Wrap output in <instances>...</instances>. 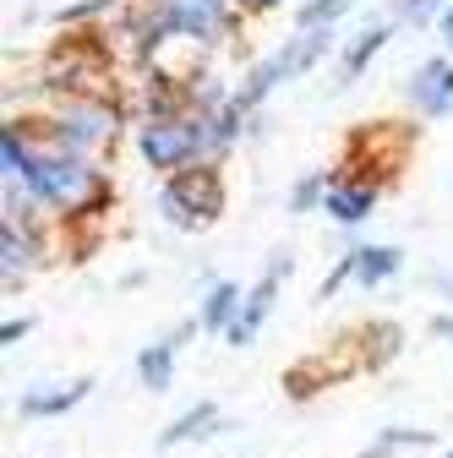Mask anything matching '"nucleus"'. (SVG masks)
<instances>
[{
	"label": "nucleus",
	"instance_id": "f257e3e1",
	"mask_svg": "<svg viewBox=\"0 0 453 458\" xmlns=\"http://www.w3.org/2000/svg\"><path fill=\"white\" fill-rule=\"evenodd\" d=\"M328 44H333V28H306L290 49H278L273 61H262L252 77H246V88H241V98H235V109H252L257 98H268L278 82H290V77H301L306 66H317L322 55H328Z\"/></svg>",
	"mask_w": 453,
	"mask_h": 458
},
{
	"label": "nucleus",
	"instance_id": "f03ea898",
	"mask_svg": "<svg viewBox=\"0 0 453 458\" xmlns=\"http://www.w3.org/2000/svg\"><path fill=\"white\" fill-rule=\"evenodd\" d=\"M158 208H164V218H169V224H181V229L208 224V218H218V213H224V181L213 175V169H181V175L164 186Z\"/></svg>",
	"mask_w": 453,
	"mask_h": 458
},
{
	"label": "nucleus",
	"instance_id": "7ed1b4c3",
	"mask_svg": "<svg viewBox=\"0 0 453 458\" xmlns=\"http://www.w3.org/2000/svg\"><path fill=\"white\" fill-rule=\"evenodd\" d=\"M208 142L202 121H153L142 131V153L153 169H181L186 158H197V148Z\"/></svg>",
	"mask_w": 453,
	"mask_h": 458
},
{
	"label": "nucleus",
	"instance_id": "20e7f679",
	"mask_svg": "<svg viewBox=\"0 0 453 458\" xmlns=\"http://www.w3.org/2000/svg\"><path fill=\"white\" fill-rule=\"evenodd\" d=\"M28 186H33L44 202H55V208H77V202H88V197L98 191L93 169L77 164V158H49V164H38V175H33Z\"/></svg>",
	"mask_w": 453,
	"mask_h": 458
},
{
	"label": "nucleus",
	"instance_id": "39448f33",
	"mask_svg": "<svg viewBox=\"0 0 453 458\" xmlns=\"http://www.w3.org/2000/svg\"><path fill=\"white\" fill-rule=\"evenodd\" d=\"M290 273V262L285 257H273L268 262V273L257 278V290L246 295V306H241V317L230 322V344H252L257 338V327L268 322V311H273V295H278V278H285Z\"/></svg>",
	"mask_w": 453,
	"mask_h": 458
},
{
	"label": "nucleus",
	"instance_id": "423d86ee",
	"mask_svg": "<svg viewBox=\"0 0 453 458\" xmlns=\"http://www.w3.org/2000/svg\"><path fill=\"white\" fill-rule=\"evenodd\" d=\"M164 28L186 38H213L218 33V6L213 0H164Z\"/></svg>",
	"mask_w": 453,
	"mask_h": 458
},
{
	"label": "nucleus",
	"instance_id": "0eeeda50",
	"mask_svg": "<svg viewBox=\"0 0 453 458\" xmlns=\"http://www.w3.org/2000/svg\"><path fill=\"white\" fill-rule=\"evenodd\" d=\"M410 98H415V109L442 114V109L453 104V66H448V61H426V66L415 72V82H410Z\"/></svg>",
	"mask_w": 453,
	"mask_h": 458
},
{
	"label": "nucleus",
	"instance_id": "6e6552de",
	"mask_svg": "<svg viewBox=\"0 0 453 458\" xmlns=\"http://www.w3.org/2000/svg\"><path fill=\"white\" fill-rule=\"evenodd\" d=\"M109 131H115V114H109V109H72L66 121H61V137H66L72 148H93V142H104Z\"/></svg>",
	"mask_w": 453,
	"mask_h": 458
},
{
	"label": "nucleus",
	"instance_id": "1a4fd4ad",
	"mask_svg": "<svg viewBox=\"0 0 453 458\" xmlns=\"http://www.w3.org/2000/svg\"><path fill=\"white\" fill-rule=\"evenodd\" d=\"M88 398V382H72V387H49V393H28L22 398V415H66L72 404Z\"/></svg>",
	"mask_w": 453,
	"mask_h": 458
},
{
	"label": "nucleus",
	"instance_id": "9d476101",
	"mask_svg": "<svg viewBox=\"0 0 453 458\" xmlns=\"http://www.w3.org/2000/svg\"><path fill=\"white\" fill-rule=\"evenodd\" d=\"M372 191L366 186H328V213L338 218V224H355V218H366L372 213Z\"/></svg>",
	"mask_w": 453,
	"mask_h": 458
},
{
	"label": "nucleus",
	"instance_id": "9b49d317",
	"mask_svg": "<svg viewBox=\"0 0 453 458\" xmlns=\"http://www.w3.org/2000/svg\"><path fill=\"white\" fill-rule=\"evenodd\" d=\"M235 317H241V290H235V284H213V295L202 306V327H224V333H230Z\"/></svg>",
	"mask_w": 453,
	"mask_h": 458
},
{
	"label": "nucleus",
	"instance_id": "f8f14e48",
	"mask_svg": "<svg viewBox=\"0 0 453 458\" xmlns=\"http://www.w3.org/2000/svg\"><path fill=\"white\" fill-rule=\"evenodd\" d=\"M175 350H181V344H175V338H164V344H153V350L137 360V371H142V382H148L153 393L169 387V366H175Z\"/></svg>",
	"mask_w": 453,
	"mask_h": 458
},
{
	"label": "nucleus",
	"instance_id": "ddd939ff",
	"mask_svg": "<svg viewBox=\"0 0 453 458\" xmlns=\"http://www.w3.org/2000/svg\"><path fill=\"white\" fill-rule=\"evenodd\" d=\"M393 267H399V251H393V246H361L355 251V278L361 284H382Z\"/></svg>",
	"mask_w": 453,
	"mask_h": 458
},
{
	"label": "nucleus",
	"instance_id": "4468645a",
	"mask_svg": "<svg viewBox=\"0 0 453 458\" xmlns=\"http://www.w3.org/2000/svg\"><path fill=\"white\" fill-rule=\"evenodd\" d=\"M382 44H388V28H366V33L350 44V55H345V77H361V66L372 61V55H377Z\"/></svg>",
	"mask_w": 453,
	"mask_h": 458
},
{
	"label": "nucleus",
	"instance_id": "2eb2a0df",
	"mask_svg": "<svg viewBox=\"0 0 453 458\" xmlns=\"http://www.w3.org/2000/svg\"><path fill=\"white\" fill-rule=\"evenodd\" d=\"M213 420H218V410H213V404H197L192 415H181L175 426L164 431V442H186V437H208V426H213Z\"/></svg>",
	"mask_w": 453,
	"mask_h": 458
},
{
	"label": "nucleus",
	"instance_id": "dca6fc26",
	"mask_svg": "<svg viewBox=\"0 0 453 458\" xmlns=\"http://www.w3.org/2000/svg\"><path fill=\"white\" fill-rule=\"evenodd\" d=\"M338 12H350V0H317V6H306V17H301V22H306V28H328Z\"/></svg>",
	"mask_w": 453,
	"mask_h": 458
},
{
	"label": "nucleus",
	"instance_id": "f3484780",
	"mask_svg": "<svg viewBox=\"0 0 453 458\" xmlns=\"http://www.w3.org/2000/svg\"><path fill=\"white\" fill-rule=\"evenodd\" d=\"M0 241H6V273H17V267H28L33 257H28V246H17V229L6 224V235H0Z\"/></svg>",
	"mask_w": 453,
	"mask_h": 458
},
{
	"label": "nucleus",
	"instance_id": "a211bd4d",
	"mask_svg": "<svg viewBox=\"0 0 453 458\" xmlns=\"http://www.w3.org/2000/svg\"><path fill=\"white\" fill-rule=\"evenodd\" d=\"M317 191H322V175L301 181V186H295V208H312V202H317Z\"/></svg>",
	"mask_w": 453,
	"mask_h": 458
},
{
	"label": "nucleus",
	"instance_id": "6ab92c4d",
	"mask_svg": "<svg viewBox=\"0 0 453 458\" xmlns=\"http://www.w3.org/2000/svg\"><path fill=\"white\" fill-rule=\"evenodd\" d=\"M432 6H437V0H405V17H415V22H421Z\"/></svg>",
	"mask_w": 453,
	"mask_h": 458
},
{
	"label": "nucleus",
	"instance_id": "aec40b11",
	"mask_svg": "<svg viewBox=\"0 0 453 458\" xmlns=\"http://www.w3.org/2000/svg\"><path fill=\"white\" fill-rule=\"evenodd\" d=\"M442 38H448V44H453V12H448V17H442Z\"/></svg>",
	"mask_w": 453,
	"mask_h": 458
},
{
	"label": "nucleus",
	"instance_id": "412c9836",
	"mask_svg": "<svg viewBox=\"0 0 453 458\" xmlns=\"http://www.w3.org/2000/svg\"><path fill=\"white\" fill-rule=\"evenodd\" d=\"M448 458H453V453H448Z\"/></svg>",
	"mask_w": 453,
	"mask_h": 458
}]
</instances>
